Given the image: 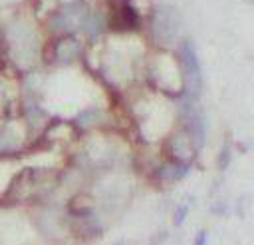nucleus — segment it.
<instances>
[{"label": "nucleus", "mask_w": 254, "mask_h": 245, "mask_svg": "<svg viewBox=\"0 0 254 245\" xmlns=\"http://www.w3.org/2000/svg\"><path fill=\"white\" fill-rule=\"evenodd\" d=\"M179 58H181V68H183L185 90H187L189 98L194 100L202 92V70H200V62H198L194 44L190 40H183L181 42Z\"/></svg>", "instance_id": "obj_1"}, {"label": "nucleus", "mask_w": 254, "mask_h": 245, "mask_svg": "<svg viewBox=\"0 0 254 245\" xmlns=\"http://www.w3.org/2000/svg\"><path fill=\"white\" fill-rule=\"evenodd\" d=\"M89 14H91V10L83 0H75V2L64 4L52 16V30L62 32V34H71L75 30H81Z\"/></svg>", "instance_id": "obj_2"}, {"label": "nucleus", "mask_w": 254, "mask_h": 245, "mask_svg": "<svg viewBox=\"0 0 254 245\" xmlns=\"http://www.w3.org/2000/svg\"><path fill=\"white\" fill-rule=\"evenodd\" d=\"M179 32V20L171 8H159L151 20V34L161 44H171Z\"/></svg>", "instance_id": "obj_3"}, {"label": "nucleus", "mask_w": 254, "mask_h": 245, "mask_svg": "<svg viewBox=\"0 0 254 245\" xmlns=\"http://www.w3.org/2000/svg\"><path fill=\"white\" fill-rule=\"evenodd\" d=\"M109 22H113V26L119 28V30H135V28H139L141 16H139L137 8H135L129 0H123V2L113 10Z\"/></svg>", "instance_id": "obj_4"}, {"label": "nucleus", "mask_w": 254, "mask_h": 245, "mask_svg": "<svg viewBox=\"0 0 254 245\" xmlns=\"http://www.w3.org/2000/svg\"><path fill=\"white\" fill-rule=\"evenodd\" d=\"M79 52H81L79 40L73 38V36H67V34H64L62 38H58V40L54 42V50H52L54 58H56L58 62H62V64L73 62V60L79 56Z\"/></svg>", "instance_id": "obj_5"}, {"label": "nucleus", "mask_w": 254, "mask_h": 245, "mask_svg": "<svg viewBox=\"0 0 254 245\" xmlns=\"http://www.w3.org/2000/svg\"><path fill=\"white\" fill-rule=\"evenodd\" d=\"M185 118H187V131H189V135L192 137L194 145L200 147L204 143V122H202V116L198 112H194L192 108H187Z\"/></svg>", "instance_id": "obj_6"}, {"label": "nucleus", "mask_w": 254, "mask_h": 245, "mask_svg": "<svg viewBox=\"0 0 254 245\" xmlns=\"http://www.w3.org/2000/svg\"><path fill=\"white\" fill-rule=\"evenodd\" d=\"M189 173V163H173V165H163L157 175L165 181H179Z\"/></svg>", "instance_id": "obj_7"}, {"label": "nucleus", "mask_w": 254, "mask_h": 245, "mask_svg": "<svg viewBox=\"0 0 254 245\" xmlns=\"http://www.w3.org/2000/svg\"><path fill=\"white\" fill-rule=\"evenodd\" d=\"M228 163H230V147L224 145V147L220 149V155H218V167H220V169H226Z\"/></svg>", "instance_id": "obj_8"}, {"label": "nucleus", "mask_w": 254, "mask_h": 245, "mask_svg": "<svg viewBox=\"0 0 254 245\" xmlns=\"http://www.w3.org/2000/svg\"><path fill=\"white\" fill-rule=\"evenodd\" d=\"M187 213H189V205H179L177 207V211H175V225H183V221H185V217H187Z\"/></svg>", "instance_id": "obj_9"}, {"label": "nucleus", "mask_w": 254, "mask_h": 245, "mask_svg": "<svg viewBox=\"0 0 254 245\" xmlns=\"http://www.w3.org/2000/svg\"><path fill=\"white\" fill-rule=\"evenodd\" d=\"M206 239H208V235H206V231L202 229V231L196 233V237H194V245H206Z\"/></svg>", "instance_id": "obj_10"}, {"label": "nucleus", "mask_w": 254, "mask_h": 245, "mask_svg": "<svg viewBox=\"0 0 254 245\" xmlns=\"http://www.w3.org/2000/svg\"><path fill=\"white\" fill-rule=\"evenodd\" d=\"M113 245H133L131 241H119V243H113Z\"/></svg>", "instance_id": "obj_11"}, {"label": "nucleus", "mask_w": 254, "mask_h": 245, "mask_svg": "<svg viewBox=\"0 0 254 245\" xmlns=\"http://www.w3.org/2000/svg\"><path fill=\"white\" fill-rule=\"evenodd\" d=\"M244 2H248V4H252V6H254V0H244Z\"/></svg>", "instance_id": "obj_12"}]
</instances>
